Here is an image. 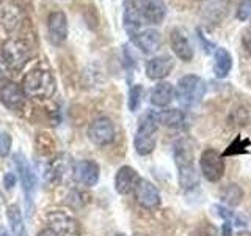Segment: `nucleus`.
<instances>
[{
	"instance_id": "f257e3e1",
	"label": "nucleus",
	"mask_w": 251,
	"mask_h": 236,
	"mask_svg": "<svg viewBox=\"0 0 251 236\" xmlns=\"http://www.w3.org/2000/svg\"><path fill=\"white\" fill-rule=\"evenodd\" d=\"M175 162L179 186L184 191H190L200 184V177L193 162V148L187 139H180L175 144Z\"/></svg>"
},
{
	"instance_id": "f03ea898",
	"label": "nucleus",
	"mask_w": 251,
	"mask_h": 236,
	"mask_svg": "<svg viewBox=\"0 0 251 236\" xmlns=\"http://www.w3.org/2000/svg\"><path fill=\"white\" fill-rule=\"evenodd\" d=\"M22 88L30 98L47 99L52 98L57 90V81L53 74L47 69L35 68L28 71L22 81Z\"/></svg>"
},
{
	"instance_id": "7ed1b4c3",
	"label": "nucleus",
	"mask_w": 251,
	"mask_h": 236,
	"mask_svg": "<svg viewBox=\"0 0 251 236\" xmlns=\"http://www.w3.org/2000/svg\"><path fill=\"white\" fill-rule=\"evenodd\" d=\"M159 114H155L154 110H148L143 117L140 118L138 128L133 137V147L135 151L140 156H148L154 151L155 148V132L159 128Z\"/></svg>"
},
{
	"instance_id": "20e7f679",
	"label": "nucleus",
	"mask_w": 251,
	"mask_h": 236,
	"mask_svg": "<svg viewBox=\"0 0 251 236\" xmlns=\"http://www.w3.org/2000/svg\"><path fill=\"white\" fill-rule=\"evenodd\" d=\"M206 91V84L196 74H187L180 77L176 87V99L185 109H193L201 102Z\"/></svg>"
},
{
	"instance_id": "39448f33",
	"label": "nucleus",
	"mask_w": 251,
	"mask_h": 236,
	"mask_svg": "<svg viewBox=\"0 0 251 236\" xmlns=\"http://www.w3.org/2000/svg\"><path fill=\"white\" fill-rule=\"evenodd\" d=\"M200 165H201L202 177L207 181H210V183H217V181H220L225 175L223 156L214 148H207L201 153Z\"/></svg>"
},
{
	"instance_id": "423d86ee",
	"label": "nucleus",
	"mask_w": 251,
	"mask_h": 236,
	"mask_svg": "<svg viewBox=\"0 0 251 236\" xmlns=\"http://www.w3.org/2000/svg\"><path fill=\"white\" fill-rule=\"evenodd\" d=\"M46 220L49 224V228H52L58 236H80V225L66 211H49L46 216Z\"/></svg>"
},
{
	"instance_id": "0eeeda50",
	"label": "nucleus",
	"mask_w": 251,
	"mask_h": 236,
	"mask_svg": "<svg viewBox=\"0 0 251 236\" xmlns=\"http://www.w3.org/2000/svg\"><path fill=\"white\" fill-rule=\"evenodd\" d=\"M2 57L10 69H21L30 59V49L21 39H8L2 47Z\"/></svg>"
},
{
	"instance_id": "6e6552de",
	"label": "nucleus",
	"mask_w": 251,
	"mask_h": 236,
	"mask_svg": "<svg viewBox=\"0 0 251 236\" xmlns=\"http://www.w3.org/2000/svg\"><path fill=\"white\" fill-rule=\"evenodd\" d=\"M138 16L143 24L149 26H160L167 14V5L163 0H135Z\"/></svg>"
},
{
	"instance_id": "1a4fd4ad",
	"label": "nucleus",
	"mask_w": 251,
	"mask_h": 236,
	"mask_svg": "<svg viewBox=\"0 0 251 236\" xmlns=\"http://www.w3.org/2000/svg\"><path fill=\"white\" fill-rule=\"evenodd\" d=\"M88 137L93 144H96L99 147L113 144V140L116 137V129L113 121L107 117L96 118L88 128Z\"/></svg>"
},
{
	"instance_id": "9d476101",
	"label": "nucleus",
	"mask_w": 251,
	"mask_h": 236,
	"mask_svg": "<svg viewBox=\"0 0 251 236\" xmlns=\"http://www.w3.org/2000/svg\"><path fill=\"white\" fill-rule=\"evenodd\" d=\"M25 99L27 93L24 91L22 87L14 82H8L0 88V101L3 102L6 109L14 110V112H19L25 107Z\"/></svg>"
},
{
	"instance_id": "9b49d317",
	"label": "nucleus",
	"mask_w": 251,
	"mask_h": 236,
	"mask_svg": "<svg viewBox=\"0 0 251 236\" xmlns=\"http://www.w3.org/2000/svg\"><path fill=\"white\" fill-rule=\"evenodd\" d=\"M47 33H49V41L53 46H60L66 41L68 19L65 13L53 11L49 14V19H47Z\"/></svg>"
},
{
	"instance_id": "f8f14e48",
	"label": "nucleus",
	"mask_w": 251,
	"mask_h": 236,
	"mask_svg": "<svg viewBox=\"0 0 251 236\" xmlns=\"http://www.w3.org/2000/svg\"><path fill=\"white\" fill-rule=\"evenodd\" d=\"M133 194H135V200L141 208L155 209L160 206V194L157 191V187L152 183H149L148 179H140Z\"/></svg>"
},
{
	"instance_id": "ddd939ff",
	"label": "nucleus",
	"mask_w": 251,
	"mask_h": 236,
	"mask_svg": "<svg viewBox=\"0 0 251 236\" xmlns=\"http://www.w3.org/2000/svg\"><path fill=\"white\" fill-rule=\"evenodd\" d=\"M170 44L173 52L176 54V57H179V60H182L185 63L193 60V47L182 29L176 27L170 31Z\"/></svg>"
},
{
	"instance_id": "4468645a",
	"label": "nucleus",
	"mask_w": 251,
	"mask_h": 236,
	"mask_svg": "<svg viewBox=\"0 0 251 236\" xmlns=\"http://www.w3.org/2000/svg\"><path fill=\"white\" fill-rule=\"evenodd\" d=\"M140 175L137 173L135 169L129 167V165H123V167L116 172L115 177V189L118 194L127 195L135 192V187L140 183Z\"/></svg>"
},
{
	"instance_id": "2eb2a0df",
	"label": "nucleus",
	"mask_w": 251,
	"mask_h": 236,
	"mask_svg": "<svg viewBox=\"0 0 251 236\" xmlns=\"http://www.w3.org/2000/svg\"><path fill=\"white\" fill-rule=\"evenodd\" d=\"M14 161H16V167H18V172H19V178H21L22 187H24V194H25L28 206H31V197H33L35 184H36L35 175H33V172H31L30 164L27 162V159L22 154H19V153L14 154Z\"/></svg>"
},
{
	"instance_id": "dca6fc26",
	"label": "nucleus",
	"mask_w": 251,
	"mask_h": 236,
	"mask_svg": "<svg viewBox=\"0 0 251 236\" xmlns=\"http://www.w3.org/2000/svg\"><path fill=\"white\" fill-rule=\"evenodd\" d=\"M173 68H175V60L170 55H159L154 57L146 63V76L151 81H162L168 74H171Z\"/></svg>"
},
{
	"instance_id": "f3484780",
	"label": "nucleus",
	"mask_w": 251,
	"mask_h": 236,
	"mask_svg": "<svg viewBox=\"0 0 251 236\" xmlns=\"http://www.w3.org/2000/svg\"><path fill=\"white\" fill-rule=\"evenodd\" d=\"M74 178L86 187H93L99 181V165L98 162L85 159L74 165Z\"/></svg>"
},
{
	"instance_id": "a211bd4d",
	"label": "nucleus",
	"mask_w": 251,
	"mask_h": 236,
	"mask_svg": "<svg viewBox=\"0 0 251 236\" xmlns=\"http://www.w3.org/2000/svg\"><path fill=\"white\" fill-rule=\"evenodd\" d=\"M130 39H132V43L145 54H154L155 51H159L162 46V35L154 29L138 31V33Z\"/></svg>"
},
{
	"instance_id": "6ab92c4d",
	"label": "nucleus",
	"mask_w": 251,
	"mask_h": 236,
	"mask_svg": "<svg viewBox=\"0 0 251 236\" xmlns=\"http://www.w3.org/2000/svg\"><path fill=\"white\" fill-rule=\"evenodd\" d=\"M176 96V90L170 82H159L151 90V102L155 107H167Z\"/></svg>"
},
{
	"instance_id": "aec40b11",
	"label": "nucleus",
	"mask_w": 251,
	"mask_h": 236,
	"mask_svg": "<svg viewBox=\"0 0 251 236\" xmlns=\"http://www.w3.org/2000/svg\"><path fill=\"white\" fill-rule=\"evenodd\" d=\"M141 24H143V22H141L140 16H138L135 3L129 2V5L126 6L124 14H123V27L126 30V33L129 35V38H133L138 33Z\"/></svg>"
},
{
	"instance_id": "412c9836",
	"label": "nucleus",
	"mask_w": 251,
	"mask_h": 236,
	"mask_svg": "<svg viewBox=\"0 0 251 236\" xmlns=\"http://www.w3.org/2000/svg\"><path fill=\"white\" fill-rule=\"evenodd\" d=\"M232 68V57L225 47H218L215 51V63H214V74L218 79H225Z\"/></svg>"
},
{
	"instance_id": "4be33fe9",
	"label": "nucleus",
	"mask_w": 251,
	"mask_h": 236,
	"mask_svg": "<svg viewBox=\"0 0 251 236\" xmlns=\"http://www.w3.org/2000/svg\"><path fill=\"white\" fill-rule=\"evenodd\" d=\"M220 199H222V202L226 205L227 208L239 206L243 200V191H242V187L235 183L226 184L222 189V192H220Z\"/></svg>"
},
{
	"instance_id": "5701e85b",
	"label": "nucleus",
	"mask_w": 251,
	"mask_h": 236,
	"mask_svg": "<svg viewBox=\"0 0 251 236\" xmlns=\"http://www.w3.org/2000/svg\"><path fill=\"white\" fill-rule=\"evenodd\" d=\"M159 121L167 128H182L185 124V114L179 109H168L159 114Z\"/></svg>"
},
{
	"instance_id": "b1692460",
	"label": "nucleus",
	"mask_w": 251,
	"mask_h": 236,
	"mask_svg": "<svg viewBox=\"0 0 251 236\" xmlns=\"http://www.w3.org/2000/svg\"><path fill=\"white\" fill-rule=\"evenodd\" d=\"M6 217H8V222H10V227L14 236H25V227H24V220H22L18 205H10V206H8Z\"/></svg>"
},
{
	"instance_id": "393cba45",
	"label": "nucleus",
	"mask_w": 251,
	"mask_h": 236,
	"mask_svg": "<svg viewBox=\"0 0 251 236\" xmlns=\"http://www.w3.org/2000/svg\"><path fill=\"white\" fill-rule=\"evenodd\" d=\"M214 209L217 211V214L220 217H223L226 222H231L235 227H247L248 225V219L242 214H235L234 211H231L227 206H222V205H217L214 206Z\"/></svg>"
},
{
	"instance_id": "a878e982",
	"label": "nucleus",
	"mask_w": 251,
	"mask_h": 236,
	"mask_svg": "<svg viewBox=\"0 0 251 236\" xmlns=\"http://www.w3.org/2000/svg\"><path fill=\"white\" fill-rule=\"evenodd\" d=\"M250 145H251V142L248 140V139H242L240 136H237L235 137L231 144H229V147H227L225 151H223V157L225 156H237V154H247L248 153V148H250Z\"/></svg>"
},
{
	"instance_id": "bb28decb",
	"label": "nucleus",
	"mask_w": 251,
	"mask_h": 236,
	"mask_svg": "<svg viewBox=\"0 0 251 236\" xmlns=\"http://www.w3.org/2000/svg\"><path fill=\"white\" fill-rule=\"evenodd\" d=\"M141 96H143V85H132L127 98V106L130 112H137L138 110V107L141 106Z\"/></svg>"
},
{
	"instance_id": "cd10ccee",
	"label": "nucleus",
	"mask_w": 251,
	"mask_h": 236,
	"mask_svg": "<svg viewBox=\"0 0 251 236\" xmlns=\"http://www.w3.org/2000/svg\"><path fill=\"white\" fill-rule=\"evenodd\" d=\"M235 18L242 22H245L251 18V0H240L237 10H235Z\"/></svg>"
},
{
	"instance_id": "c85d7f7f",
	"label": "nucleus",
	"mask_w": 251,
	"mask_h": 236,
	"mask_svg": "<svg viewBox=\"0 0 251 236\" xmlns=\"http://www.w3.org/2000/svg\"><path fill=\"white\" fill-rule=\"evenodd\" d=\"M36 147L39 148V151L41 153H52L55 144L47 134H39V136L36 137Z\"/></svg>"
},
{
	"instance_id": "c756f323",
	"label": "nucleus",
	"mask_w": 251,
	"mask_h": 236,
	"mask_svg": "<svg viewBox=\"0 0 251 236\" xmlns=\"http://www.w3.org/2000/svg\"><path fill=\"white\" fill-rule=\"evenodd\" d=\"M11 148V137L6 132H0V156H6Z\"/></svg>"
},
{
	"instance_id": "7c9ffc66",
	"label": "nucleus",
	"mask_w": 251,
	"mask_h": 236,
	"mask_svg": "<svg viewBox=\"0 0 251 236\" xmlns=\"http://www.w3.org/2000/svg\"><path fill=\"white\" fill-rule=\"evenodd\" d=\"M242 43H243V47H245V51L251 55V24H250V27L243 31Z\"/></svg>"
},
{
	"instance_id": "2f4dec72",
	"label": "nucleus",
	"mask_w": 251,
	"mask_h": 236,
	"mask_svg": "<svg viewBox=\"0 0 251 236\" xmlns=\"http://www.w3.org/2000/svg\"><path fill=\"white\" fill-rule=\"evenodd\" d=\"M196 235H198V236H217V232L214 230V227L204 225V227L200 228L198 232H196Z\"/></svg>"
},
{
	"instance_id": "473e14b6",
	"label": "nucleus",
	"mask_w": 251,
	"mask_h": 236,
	"mask_svg": "<svg viewBox=\"0 0 251 236\" xmlns=\"http://www.w3.org/2000/svg\"><path fill=\"white\" fill-rule=\"evenodd\" d=\"M14 183H16L14 173H6V175H5V179H3L5 187H6V189H11V187H14Z\"/></svg>"
},
{
	"instance_id": "72a5a7b5",
	"label": "nucleus",
	"mask_w": 251,
	"mask_h": 236,
	"mask_svg": "<svg viewBox=\"0 0 251 236\" xmlns=\"http://www.w3.org/2000/svg\"><path fill=\"white\" fill-rule=\"evenodd\" d=\"M222 236H232V224L231 222H226L222 225Z\"/></svg>"
},
{
	"instance_id": "f704fd0d",
	"label": "nucleus",
	"mask_w": 251,
	"mask_h": 236,
	"mask_svg": "<svg viewBox=\"0 0 251 236\" xmlns=\"http://www.w3.org/2000/svg\"><path fill=\"white\" fill-rule=\"evenodd\" d=\"M38 236H58V235L55 233V232L52 230V228L47 227V228H44V230L39 232V233H38Z\"/></svg>"
},
{
	"instance_id": "c9c22d12",
	"label": "nucleus",
	"mask_w": 251,
	"mask_h": 236,
	"mask_svg": "<svg viewBox=\"0 0 251 236\" xmlns=\"http://www.w3.org/2000/svg\"><path fill=\"white\" fill-rule=\"evenodd\" d=\"M0 236H10L6 233V230H3V228H0Z\"/></svg>"
},
{
	"instance_id": "e433bc0d",
	"label": "nucleus",
	"mask_w": 251,
	"mask_h": 236,
	"mask_svg": "<svg viewBox=\"0 0 251 236\" xmlns=\"http://www.w3.org/2000/svg\"><path fill=\"white\" fill-rule=\"evenodd\" d=\"M115 236H126V235H115Z\"/></svg>"
},
{
	"instance_id": "4c0bfd02",
	"label": "nucleus",
	"mask_w": 251,
	"mask_h": 236,
	"mask_svg": "<svg viewBox=\"0 0 251 236\" xmlns=\"http://www.w3.org/2000/svg\"><path fill=\"white\" fill-rule=\"evenodd\" d=\"M130 2H135V0H130Z\"/></svg>"
}]
</instances>
